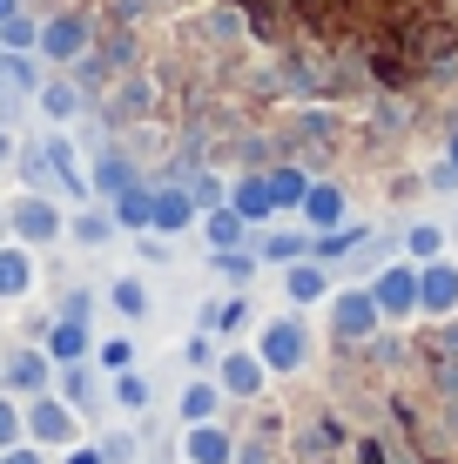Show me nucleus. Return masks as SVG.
Wrapping results in <instances>:
<instances>
[{
	"label": "nucleus",
	"instance_id": "nucleus-1",
	"mask_svg": "<svg viewBox=\"0 0 458 464\" xmlns=\"http://www.w3.org/2000/svg\"><path fill=\"white\" fill-rule=\"evenodd\" d=\"M7 236L27 243V249H47V243L68 236V216H61V202L47 196V188H27V196L7 202Z\"/></svg>",
	"mask_w": 458,
	"mask_h": 464
},
{
	"label": "nucleus",
	"instance_id": "nucleus-2",
	"mask_svg": "<svg viewBox=\"0 0 458 464\" xmlns=\"http://www.w3.org/2000/svg\"><path fill=\"white\" fill-rule=\"evenodd\" d=\"M27 444H41V451H68V444H82V411H74L61 391L27 397Z\"/></svg>",
	"mask_w": 458,
	"mask_h": 464
},
{
	"label": "nucleus",
	"instance_id": "nucleus-3",
	"mask_svg": "<svg viewBox=\"0 0 458 464\" xmlns=\"http://www.w3.org/2000/svg\"><path fill=\"white\" fill-rule=\"evenodd\" d=\"M88 47H94V21L82 7H61V14H47V21H41V47H34V54L47 61V68H74Z\"/></svg>",
	"mask_w": 458,
	"mask_h": 464
},
{
	"label": "nucleus",
	"instance_id": "nucleus-4",
	"mask_svg": "<svg viewBox=\"0 0 458 464\" xmlns=\"http://www.w3.org/2000/svg\"><path fill=\"white\" fill-rule=\"evenodd\" d=\"M257 357L270 363V377H290L310 363V324L304 316H270V324L257 330Z\"/></svg>",
	"mask_w": 458,
	"mask_h": 464
},
{
	"label": "nucleus",
	"instance_id": "nucleus-5",
	"mask_svg": "<svg viewBox=\"0 0 458 464\" xmlns=\"http://www.w3.org/2000/svg\"><path fill=\"white\" fill-rule=\"evenodd\" d=\"M377 324H385V310H377V296L365 290V283H351V290L330 296V330H337L344 343H371Z\"/></svg>",
	"mask_w": 458,
	"mask_h": 464
},
{
	"label": "nucleus",
	"instance_id": "nucleus-6",
	"mask_svg": "<svg viewBox=\"0 0 458 464\" xmlns=\"http://www.w3.org/2000/svg\"><path fill=\"white\" fill-rule=\"evenodd\" d=\"M196 196H189V182H149V229L155 236H182L196 229Z\"/></svg>",
	"mask_w": 458,
	"mask_h": 464
},
{
	"label": "nucleus",
	"instance_id": "nucleus-7",
	"mask_svg": "<svg viewBox=\"0 0 458 464\" xmlns=\"http://www.w3.org/2000/svg\"><path fill=\"white\" fill-rule=\"evenodd\" d=\"M0 371H7V391L21 397H41V391H54V357H47L41 343H21L14 357H0Z\"/></svg>",
	"mask_w": 458,
	"mask_h": 464
},
{
	"label": "nucleus",
	"instance_id": "nucleus-8",
	"mask_svg": "<svg viewBox=\"0 0 458 464\" xmlns=\"http://www.w3.org/2000/svg\"><path fill=\"white\" fill-rule=\"evenodd\" d=\"M371 296L385 316H418V263H385L371 269Z\"/></svg>",
	"mask_w": 458,
	"mask_h": 464
},
{
	"label": "nucleus",
	"instance_id": "nucleus-9",
	"mask_svg": "<svg viewBox=\"0 0 458 464\" xmlns=\"http://www.w3.org/2000/svg\"><path fill=\"white\" fill-rule=\"evenodd\" d=\"M418 316H458V263H418Z\"/></svg>",
	"mask_w": 458,
	"mask_h": 464
},
{
	"label": "nucleus",
	"instance_id": "nucleus-10",
	"mask_svg": "<svg viewBox=\"0 0 458 464\" xmlns=\"http://www.w3.org/2000/svg\"><path fill=\"white\" fill-rule=\"evenodd\" d=\"M34 108H41V115L54 121V128H68V121H82L88 88L74 82V74H47V82H41V94H34Z\"/></svg>",
	"mask_w": 458,
	"mask_h": 464
},
{
	"label": "nucleus",
	"instance_id": "nucleus-11",
	"mask_svg": "<svg viewBox=\"0 0 458 464\" xmlns=\"http://www.w3.org/2000/svg\"><path fill=\"white\" fill-rule=\"evenodd\" d=\"M41 350H47L54 363H82L88 350H94L88 316H54V324H47V337H41Z\"/></svg>",
	"mask_w": 458,
	"mask_h": 464
},
{
	"label": "nucleus",
	"instance_id": "nucleus-12",
	"mask_svg": "<svg viewBox=\"0 0 458 464\" xmlns=\"http://www.w3.org/2000/svg\"><path fill=\"white\" fill-rule=\"evenodd\" d=\"M216 377H223V397H257L263 383H270V363H263L257 350H229V357L216 363Z\"/></svg>",
	"mask_w": 458,
	"mask_h": 464
},
{
	"label": "nucleus",
	"instance_id": "nucleus-13",
	"mask_svg": "<svg viewBox=\"0 0 458 464\" xmlns=\"http://www.w3.org/2000/svg\"><path fill=\"white\" fill-rule=\"evenodd\" d=\"M229 209L243 216L249 229H257V222H270V216H277V196H270V175H257V169H249V175H236V182H229Z\"/></svg>",
	"mask_w": 458,
	"mask_h": 464
},
{
	"label": "nucleus",
	"instance_id": "nucleus-14",
	"mask_svg": "<svg viewBox=\"0 0 458 464\" xmlns=\"http://www.w3.org/2000/svg\"><path fill=\"white\" fill-rule=\"evenodd\" d=\"M297 216L310 222V236L344 229V188H337V182H310V188H304V202H297Z\"/></svg>",
	"mask_w": 458,
	"mask_h": 464
},
{
	"label": "nucleus",
	"instance_id": "nucleus-15",
	"mask_svg": "<svg viewBox=\"0 0 458 464\" xmlns=\"http://www.w3.org/2000/svg\"><path fill=\"white\" fill-rule=\"evenodd\" d=\"M182 458H189V464H229L236 444H229V430L216 424V418H202V424L182 430Z\"/></svg>",
	"mask_w": 458,
	"mask_h": 464
},
{
	"label": "nucleus",
	"instance_id": "nucleus-16",
	"mask_svg": "<svg viewBox=\"0 0 458 464\" xmlns=\"http://www.w3.org/2000/svg\"><path fill=\"white\" fill-rule=\"evenodd\" d=\"M283 290H290L297 310H304V303H324L330 296V269L317 256H297V263H283Z\"/></svg>",
	"mask_w": 458,
	"mask_h": 464
},
{
	"label": "nucleus",
	"instance_id": "nucleus-17",
	"mask_svg": "<svg viewBox=\"0 0 458 464\" xmlns=\"http://www.w3.org/2000/svg\"><path fill=\"white\" fill-rule=\"evenodd\" d=\"M129 182H141V175H135V162H129L122 149H102V155L88 162V188H94L102 202H115V196H122Z\"/></svg>",
	"mask_w": 458,
	"mask_h": 464
},
{
	"label": "nucleus",
	"instance_id": "nucleus-18",
	"mask_svg": "<svg viewBox=\"0 0 458 464\" xmlns=\"http://www.w3.org/2000/svg\"><path fill=\"white\" fill-rule=\"evenodd\" d=\"M27 290H34V249L0 243V303H21Z\"/></svg>",
	"mask_w": 458,
	"mask_h": 464
},
{
	"label": "nucleus",
	"instance_id": "nucleus-19",
	"mask_svg": "<svg viewBox=\"0 0 458 464\" xmlns=\"http://www.w3.org/2000/svg\"><path fill=\"white\" fill-rule=\"evenodd\" d=\"M115 209L108 202H94V209H82V216H68V243H82V249H102V243H115Z\"/></svg>",
	"mask_w": 458,
	"mask_h": 464
},
{
	"label": "nucleus",
	"instance_id": "nucleus-20",
	"mask_svg": "<svg viewBox=\"0 0 458 464\" xmlns=\"http://www.w3.org/2000/svg\"><path fill=\"white\" fill-rule=\"evenodd\" d=\"M202 243H210V249H243L249 243V222L236 216L229 202H216V209L202 216Z\"/></svg>",
	"mask_w": 458,
	"mask_h": 464
},
{
	"label": "nucleus",
	"instance_id": "nucleus-21",
	"mask_svg": "<svg viewBox=\"0 0 458 464\" xmlns=\"http://www.w3.org/2000/svg\"><path fill=\"white\" fill-rule=\"evenodd\" d=\"M249 249H257V263H297V256H310V229H270V236H249Z\"/></svg>",
	"mask_w": 458,
	"mask_h": 464
},
{
	"label": "nucleus",
	"instance_id": "nucleus-22",
	"mask_svg": "<svg viewBox=\"0 0 458 464\" xmlns=\"http://www.w3.org/2000/svg\"><path fill=\"white\" fill-rule=\"evenodd\" d=\"M54 391L68 397L74 411H94V397H102V391H94V363L88 357L82 363H54Z\"/></svg>",
	"mask_w": 458,
	"mask_h": 464
},
{
	"label": "nucleus",
	"instance_id": "nucleus-23",
	"mask_svg": "<svg viewBox=\"0 0 458 464\" xmlns=\"http://www.w3.org/2000/svg\"><path fill=\"white\" fill-rule=\"evenodd\" d=\"M108 303H115V316L141 324V316H149V283H141V276H115V283H108Z\"/></svg>",
	"mask_w": 458,
	"mask_h": 464
},
{
	"label": "nucleus",
	"instance_id": "nucleus-24",
	"mask_svg": "<svg viewBox=\"0 0 458 464\" xmlns=\"http://www.w3.org/2000/svg\"><path fill=\"white\" fill-rule=\"evenodd\" d=\"M176 411H182V424H202V418H216V411H223V383H202V377H196V383L182 391V404H176Z\"/></svg>",
	"mask_w": 458,
	"mask_h": 464
},
{
	"label": "nucleus",
	"instance_id": "nucleus-25",
	"mask_svg": "<svg viewBox=\"0 0 458 464\" xmlns=\"http://www.w3.org/2000/svg\"><path fill=\"white\" fill-rule=\"evenodd\" d=\"M0 47H7V54H34V47H41V21H34V14H7V21H0Z\"/></svg>",
	"mask_w": 458,
	"mask_h": 464
},
{
	"label": "nucleus",
	"instance_id": "nucleus-26",
	"mask_svg": "<svg viewBox=\"0 0 458 464\" xmlns=\"http://www.w3.org/2000/svg\"><path fill=\"white\" fill-rule=\"evenodd\" d=\"M108 209H115L122 229H135V236H141V229H149V182H129L115 202H108Z\"/></svg>",
	"mask_w": 458,
	"mask_h": 464
},
{
	"label": "nucleus",
	"instance_id": "nucleus-27",
	"mask_svg": "<svg viewBox=\"0 0 458 464\" xmlns=\"http://www.w3.org/2000/svg\"><path fill=\"white\" fill-rule=\"evenodd\" d=\"M270 175V196H277V209H297L304 202V188H310V175L297 169V162H277V169H263Z\"/></svg>",
	"mask_w": 458,
	"mask_h": 464
},
{
	"label": "nucleus",
	"instance_id": "nucleus-28",
	"mask_svg": "<svg viewBox=\"0 0 458 464\" xmlns=\"http://www.w3.org/2000/svg\"><path fill=\"white\" fill-rule=\"evenodd\" d=\"M404 256H412V263L445 256V229H438V222H412V229H404Z\"/></svg>",
	"mask_w": 458,
	"mask_h": 464
},
{
	"label": "nucleus",
	"instance_id": "nucleus-29",
	"mask_svg": "<svg viewBox=\"0 0 458 464\" xmlns=\"http://www.w3.org/2000/svg\"><path fill=\"white\" fill-rule=\"evenodd\" d=\"M210 269L223 283H249L257 276V249H210Z\"/></svg>",
	"mask_w": 458,
	"mask_h": 464
},
{
	"label": "nucleus",
	"instance_id": "nucleus-30",
	"mask_svg": "<svg viewBox=\"0 0 458 464\" xmlns=\"http://www.w3.org/2000/svg\"><path fill=\"white\" fill-rule=\"evenodd\" d=\"M27 438V404L14 391H0V451H7V444H21Z\"/></svg>",
	"mask_w": 458,
	"mask_h": 464
},
{
	"label": "nucleus",
	"instance_id": "nucleus-31",
	"mask_svg": "<svg viewBox=\"0 0 458 464\" xmlns=\"http://www.w3.org/2000/svg\"><path fill=\"white\" fill-rule=\"evenodd\" d=\"M0 82L21 88V94H41L47 74H41V61H34V54H7V74H0Z\"/></svg>",
	"mask_w": 458,
	"mask_h": 464
},
{
	"label": "nucleus",
	"instance_id": "nucleus-32",
	"mask_svg": "<svg viewBox=\"0 0 458 464\" xmlns=\"http://www.w3.org/2000/svg\"><path fill=\"white\" fill-rule=\"evenodd\" d=\"M115 404L122 411H149V377H141L135 363H129V371H115Z\"/></svg>",
	"mask_w": 458,
	"mask_h": 464
},
{
	"label": "nucleus",
	"instance_id": "nucleus-33",
	"mask_svg": "<svg viewBox=\"0 0 458 464\" xmlns=\"http://www.w3.org/2000/svg\"><path fill=\"white\" fill-rule=\"evenodd\" d=\"M189 196H196V209H216V202H229V182L223 175H182Z\"/></svg>",
	"mask_w": 458,
	"mask_h": 464
},
{
	"label": "nucleus",
	"instance_id": "nucleus-34",
	"mask_svg": "<svg viewBox=\"0 0 458 464\" xmlns=\"http://www.w3.org/2000/svg\"><path fill=\"white\" fill-rule=\"evenodd\" d=\"M94 363H102V371H129V363H135V343H129V337L94 343Z\"/></svg>",
	"mask_w": 458,
	"mask_h": 464
},
{
	"label": "nucleus",
	"instance_id": "nucleus-35",
	"mask_svg": "<svg viewBox=\"0 0 458 464\" xmlns=\"http://www.w3.org/2000/svg\"><path fill=\"white\" fill-rule=\"evenodd\" d=\"M0 464H47V451H41V444H7V451H0Z\"/></svg>",
	"mask_w": 458,
	"mask_h": 464
},
{
	"label": "nucleus",
	"instance_id": "nucleus-36",
	"mask_svg": "<svg viewBox=\"0 0 458 464\" xmlns=\"http://www.w3.org/2000/svg\"><path fill=\"white\" fill-rule=\"evenodd\" d=\"M21 102H27L21 88H7V82H0V128H14V121H21Z\"/></svg>",
	"mask_w": 458,
	"mask_h": 464
},
{
	"label": "nucleus",
	"instance_id": "nucleus-37",
	"mask_svg": "<svg viewBox=\"0 0 458 464\" xmlns=\"http://www.w3.org/2000/svg\"><path fill=\"white\" fill-rule=\"evenodd\" d=\"M182 357H189V363H196V371H202V363H210V357H216V350H210V337H202V330H196V337H189V343H182Z\"/></svg>",
	"mask_w": 458,
	"mask_h": 464
},
{
	"label": "nucleus",
	"instance_id": "nucleus-38",
	"mask_svg": "<svg viewBox=\"0 0 458 464\" xmlns=\"http://www.w3.org/2000/svg\"><path fill=\"white\" fill-rule=\"evenodd\" d=\"M88 310H94L88 290H68V296H61V316H88Z\"/></svg>",
	"mask_w": 458,
	"mask_h": 464
},
{
	"label": "nucleus",
	"instance_id": "nucleus-39",
	"mask_svg": "<svg viewBox=\"0 0 458 464\" xmlns=\"http://www.w3.org/2000/svg\"><path fill=\"white\" fill-rule=\"evenodd\" d=\"M61 464H108V458L94 451V444H68V451H61Z\"/></svg>",
	"mask_w": 458,
	"mask_h": 464
},
{
	"label": "nucleus",
	"instance_id": "nucleus-40",
	"mask_svg": "<svg viewBox=\"0 0 458 464\" xmlns=\"http://www.w3.org/2000/svg\"><path fill=\"white\" fill-rule=\"evenodd\" d=\"M14 162V128H0V169Z\"/></svg>",
	"mask_w": 458,
	"mask_h": 464
},
{
	"label": "nucleus",
	"instance_id": "nucleus-41",
	"mask_svg": "<svg viewBox=\"0 0 458 464\" xmlns=\"http://www.w3.org/2000/svg\"><path fill=\"white\" fill-rule=\"evenodd\" d=\"M7 14H21V0H0V21H7Z\"/></svg>",
	"mask_w": 458,
	"mask_h": 464
},
{
	"label": "nucleus",
	"instance_id": "nucleus-42",
	"mask_svg": "<svg viewBox=\"0 0 458 464\" xmlns=\"http://www.w3.org/2000/svg\"><path fill=\"white\" fill-rule=\"evenodd\" d=\"M0 243H7V202H0Z\"/></svg>",
	"mask_w": 458,
	"mask_h": 464
},
{
	"label": "nucleus",
	"instance_id": "nucleus-43",
	"mask_svg": "<svg viewBox=\"0 0 458 464\" xmlns=\"http://www.w3.org/2000/svg\"><path fill=\"white\" fill-rule=\"evenodd\" d=\"M445 162H452V169H458V135H452V155H445Z\"/></svg>",
	"mask_w": 458,
	"mask_h": 464
},
{
	"label": "nucleus",
	"instance_id": "nucleus-44",
	"mask_svg": "<svg viewBox=\"0 0 458 464\" xmlns=\"http://www.w3.org/2000/svg\"><path fill=\"white\" fill-rule=\"evenodd\" d=\"M0 74H7V47H0Z\"/></svg>",
	"mask_w": 458,
	"mask_h": 464
},
{
	"label": "nucleus",
	"instance_id": "nucleus-45",
	"mask_svg": "<svg viewBox=\"0 0 458 464\" xmlns=\"http://www.w3.org/2000/svg\"><path fill=\"white\" fill-rule=\"evenodd\" d=\"M0 391H7V371H0Z\"/></svg>",
	"mask_w": 458,
	"mask_h": 464
}]
</instances>
